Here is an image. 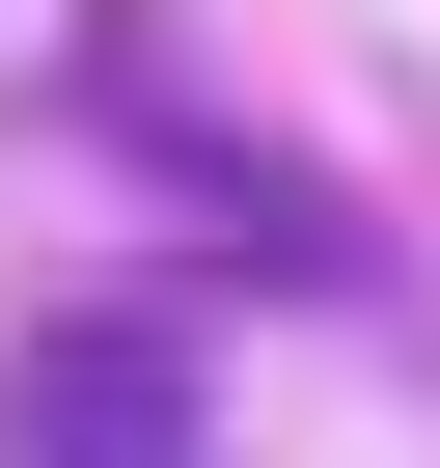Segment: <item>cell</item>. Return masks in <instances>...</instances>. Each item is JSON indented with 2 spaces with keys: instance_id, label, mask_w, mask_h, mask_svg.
Instances as JSON below:
<instances>
[{
  "instance_id": "1",
  "label": "cell",
  "mask_w": 440,
  "mask_h": 468,
  "mask_svg": "<svg viewBox=\"0 0 440 468\" xmlns=\"http://www.w3.org/2000/svg\"><path fill=\"white\" fill-rule=\"evenodd\" d=\"M0 468H220V413H193V358L138 303H56L0 358Z\"/></svg>"
}]
</instances>
